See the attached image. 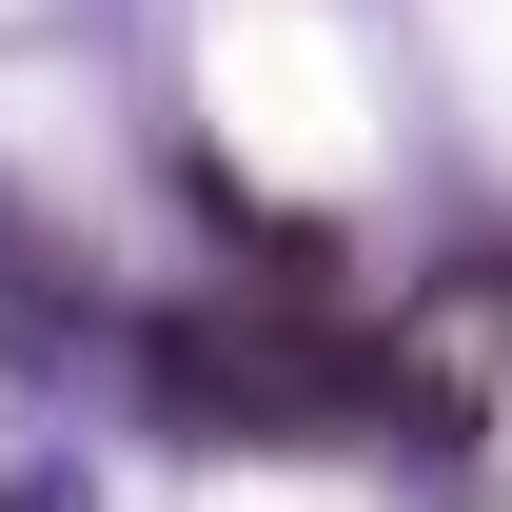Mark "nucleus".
Instances as JSON below:
<instances>
[{"mask_svg":"<svg viewBox=\"0 0 512 512\" xmlns=\"http://www.w3.org/2000/svg\"><path fill=\"white\" fill-rule=\"evenodd\" d=\"M178 394H197V414H256V434H316V414H355L335 335H237V316H197V335H178Z\"/></svg>","mask_w":512,"mask_h":512,"instance_id":"obj_1","label":"nucleus"}]
</instances>
